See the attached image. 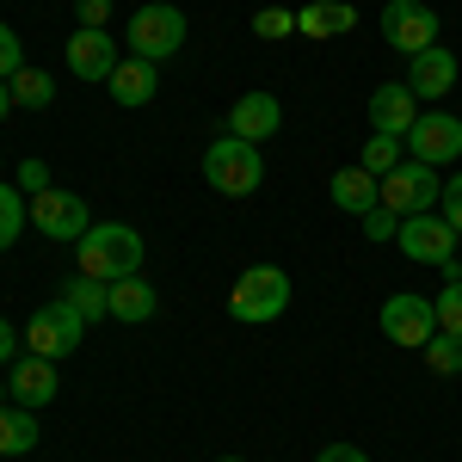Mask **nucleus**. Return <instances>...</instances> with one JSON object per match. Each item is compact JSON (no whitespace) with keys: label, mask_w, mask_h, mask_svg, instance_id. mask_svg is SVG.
I'll use <instances>...</instances> for the list:
<instances>
[{"label":"nucleus","mask_w":462,"mask_h":462,"mask_svg":"<svg viewBox=\"0 0 462 462\" xmlns=\"http://www.w3.org/2000/svg\"><path fill=\"white\" fill-rule=\"evenodd\" d=\"M19 185H25V191H50V167H43V161H25V167H19Z\"/></svg>","instance_id":"473e14b6"},{"label":"nucleus","mask_w":462,"mask_h":462,"mask_svg":"<svg viewBox=\"0 0 462 462\" xmlns=\"http://www.w3.org/2000/svg\"><path fill=\"white\" fill-rule=\"evenodd\" d=\"M6 111H13V93H6V80H0V124H6Z\"/></svg>","instance_id":"c9c22d12"},{"label":"nucleus","mask_w":462,"mask_h":462,"mask_svg":"<svg viewBox=\"0 0 462 462\" xmlns=\"http://www.w3.org/2000/svg\"><path fill=\"white\" fill-rule=\"evenodd\" d=\"M352 25H357V13L346 6V0H315V6L296 13V32L302 37H346Z\"/></svg>","instance_id":"412c9836"},{"label":"nucleus","mask_w":462,"mask_h":462,"mask_svg":"<svg viewBox=\"0 0 462 462\" xmlns=\"http://www.w3.org/2000/svg\"><path fill=\"white\" fill-rule=\"evenodd\" d=\"M154 87H161V69H154V62H143V56H124V62L111 69V80H106V93L124 111H143L148 99H154Z\"/></svg>","instance_id":"a211bd4d"},{"label":"nucleus","mask_w":462,"mask_h":462,"mask_svg":"<svg viewBox=\"0 0 462 462\" xmlns=\"http://www.w3.org/2000/svg\"><path fill=\"white\" fill-rule=\"evenodd\" d=\"M401 161H407V143H401V136H370V143H364V161H357V167L383 179V173H394Z\"/></svg>","instance_id":"a878e982"},{"label":"nucleus","mask_w":462,"mask_h":462,"mask_svg":"<svg viewBox=\"0 0 462 462\" xmlns=\"http://www.w3.org/2000/svg\"><path fill=\"white\" fill-rule=\"evenodd\" d=\"M457 241H462V235L438 210L401 216V235H394V247L407 253L413 265H438V272H444V265H457Z\"/></svg>","instance_id":"423d86ee"},{"label":"nucleus","mask_w":462,"mask_h":462,"mask_svg":"<svg viewBox=\"0 0 462 462\" xmlns=\"http://www.w3.org/2000/svg\"><path fill=\"white\" fill-rule=\"evenodd\" d=\"M364 111H370V130H376V136H401V143H407V130L420 124V99H413L407 80H383V87L364 99Z\"/></svg>","instance_id":"f8f14e48"},{"label":"nucleus","mask_w":462,"mask_h":462,"mask_svg":"<svg viewBox=\"0 0 462 462\" xmlns=\"http://www.w3.org/2000/svg\"><path fill=\"white\" fill-rule=\"evenodd\" d=\"M216 462H247V457H216Z\"/></svg>","instance_id":"4c0bfd02"},{"label":"nucleus","mask_w":462,"mask_h":462,"mask_svg":"<svg viewBox=\"0 0 462 462\" xmlns=\"http://www.w3.org/2000/svg\"><path fill=\"white\" fill-rule=\"evenodd\" d=\"M80 339H87V320H80V309L62 302V296H56V302H43V309L25 320V352L50 357V364H56V357H69Z\"/></svg>","instance_id":"39448f33"},{"label":"nucleus","mask_w":462,"mask_h":462,"mask_svg":"<svg viewBox=\"0 0 462 462\" xmlns=\"http://www.w3.org/2000/svg\"><path fill=\"white\" fill-rule=\"evenodd\" d=\"M74 13H80V25H87V32H106V19H111V0H80Z\"/></svg>","instance_id":"2f4dec72"},{"label":"nucleus","mask_w":462,"mask_h":462,"mask_svg":"<svg viewBox=\"0 0 462 462\" xmlns=\"http://www.w3.org/2000/svg\"><path fill=\"white\" fill-rule=\"evenodd\" d=\"M420 357H426L431 376H462V333H438Z\"/></svg>","instance_id":"bb28decb"},{"label":"nucleus","mask_w":462,"mask_h":462,"mask_svg":"<svg viewBox=\"0 0 462 462\" xmlns=\"http://www.w3.org/2000/svg\"><path fill=\"white\" fill-rule=\"evenodd\" d=\"M296 32V13L290 6H259L253 13V37H290Z\"/></svg>","instance_id":"cd10ccee"},{"label":"nucleus","mask_w":462,"mask_h":462,"mask_svg":"<svg viewBox=\"0 0 462 462\" xmlns=\"http://www.w3.org/2000/svg\"><path fill=\"white\" fill-rule=\"evenodd\" d=\"M62 302H74L80 309V320L93 327V320H111V284H99V278H62Z\"/></svg>","instance_id":"4be33fe9"},{"label":"nucleus","mask_w":462,"mask_h":462,"mask_svg":"<svg viewBox=\"0 0 462 462\" xmlns=\"http://www.w3.org/2000/svg\"><path fill=\"white\" fill-rule=\"evenodd\" d=\"M117 62H124V56H117V37L111 32H87V25H80V32L69 37V74L74 80H99V87H106Z\"/></svg>","instance_id":"4468645a"},{"label":"nucleus","mask_w":462,"mask_h":462,"mask_svg":"<svg viewBox=\"0 0 462 462\" xmlns=\"http://www.w3.org/2000/svg\"><path fill=\"white\" fill-rule=\"evenodd\" d=\"M462 62L444 50V43H431V50H420L413 62H407V87H413V99H444L450 87H457Z\"/></svg>","instance_id":"dca6fc26"},{"label":"nucleus","mask_w":462,"mask_h":462,"mask_svg":"<svg viewBox=\"0 0 462 462\" xmlns=\"http://www.w3.org/2000/svg\"><path fill=\"white\" fill-rule=\"evenodd\" d=\"M383 37H389V50H401L407 62L438 43V13H431L426 0H389L383 6Z\"/></svg>","instance_id":"9d476101"},{"label":"nucleus","mask_w":462,"mask_h":462,"mask_svg":"<svg viewBox=\"0 0 462 462\" xmlns=\"http://www.w3.org/2000/svg\"><path fill=\"white\" fill-rule=\"evenodd\" d=\"M32 228L37 235H50V241H80L87 228H93V216H87V198H74L62 185H50V191H37L32 198Z\"/></svg>","instance_id":"1a4fd4ad"},{"label":"nucleus","mask_w":462,"mask_h":462,"mask_svg":"<svg viewBox=\"0 0 462 462\" xmlns=\"http://www.w3.org/2000/svg\"><path fill=\"white\" fill-rule=\"evenodd\" d=\"M315 462H370V457H364L357 444H346V438H339V444H327V450H320Z\"/></svg>","instance_id":"f704fd0d"},{"label":"nucleus","mask_w":462,"mask_h":462,"mask_svg":"<svg viewBox=\"0 0 462 462\" xmlns=\"http://www.w3.org/2000/svg\"><path fill=\"white\" fill-rule=\"evenodd\" d=\"M6 93H13V106H19V111H50V99H56V80L25 62V69L6 80Z\"/></svg>","instance_id":"5701e85b"},{"label":"nucleus","mask_w":462,"mask_h":462,"mask_svg":"<svg viewBox=\"0 0 462 462\" xmlns=\"http://www.w3.org/2000/svg\"><path fill=\"white\" fill-rule=\"evenodd\" d=\"M290 309V272L284 265H247L235 284H228V315L247 320V327H265Z\"/></svg>","instance_id":"f03ea898"},{"label":"nucleus","mask_w":462,"mask_h":462,"mask_svg":"<svg viewBox=\"0 0 462 462\" xmlns=\"http://www.w3.org/2000/svg\"><path fill=\"white\" fill-rule=\"evenodd\" d=\"M37 438H43V426H37V413L32 407H0V457H32L37 450Z\"/></svg>","instance_id":"aec40b11"},{"label":"nucleus","mask_w":462,"mask_h":462,"mask_svg":"<svg viewBox=\"0 0 462 462\" xmlns=\"http://www.w3.org/2000/svg\"><path fill=\"white\" fill-rule=\"evenodd\" d=\"M19 69H25V50H19V32H13V25H0V80H13Z\"/></svg>","instance_id":"c85d7f7f"},{"label":"nucleus","mask_w":462,"mask_h":462,"mask_svg":"<svg viewBox=\"0 0 462 462\" xmlns=\"http://www.w3.org/2000/svg\"><path fill=\"white\" fill-rule=\"evenodd\" d=\"M6 401H13V394H6V376H0V407H6Z\"/></svg>","instance_id":"e433bc0d"},{"label":"nucleus","mask_w":462,"mask_h":462,"mask_svg":"<svg viewBox=\"0 0 462 462\" xmlns=\"http://www.w3.org/2000/svg\"><path fill=\"white\" fill-rule=\"evenodd\" d=\"M383 333H389L394 346H407V352H426L431 339H438V302L431 296H413V290H401L383 302Z\"/></svg>","instance_id":"6e6552de"},{"label":"nucleus","mask_w":462,"mask_h":462,"mask_svg":"<svg viewBox=\"0 0 462 462\" xmlns=\"http://www.w3.org/2000/svg\"><path fill=\"white\" fill-rule=\"evenodd\" d=\"M407 154L426 161V167L462 161V117H450V111H420V124L407 130Z\"/></svg>","instance_id":"9b49d317"},{"label":"nucleus","mask_w":462,"mask_h":462,"mask_svg":"<svg viewBox=\"0 0 462 462\" xmlns=\"http://www.w3.org/2000/svg\"><path fill=\"white\" fill-rule=\"evenodd\" d=\"M401 235V216L394 210H370L364 216V241H394Z\"/></svg>","instance_id":"7c9ffc66"},{"label":"nucleus","mask_w":462,"mask_h":462,"mask_svg":"<svg viewBox=\"0 0 462 462\" xmlns=\"http://www.w3.org/2000/svg\"><path fill=\"white\" fill-rule=\"evenodd\" d=\"M204 179H210L222 198H253L259 179H265V154H259V143H241V136L222 130V136L204 148Z\"/></svg>","instance_id":"7ed1b4c3"},{"label":"nucleus","mask_w":462,"mask_h":462,"mask_svg":"<svg viewBox=\"0 0 462 462\" xmlns=\"http://www.w3.org/2000/svg\"><path fill=\"white\" fill-rule=\"evenodd\" d=\"M431 302H438V333H462V265H444V290Z\"/></svg>","instance_id":"b1692460"},{"label":"nucleus","mask_w":462,"mask_h":462,"mask_svg":"<svg viewBox=\"0 0 462 462\" xmlns=\"http://www.w3.org/2000/svg\"><path fill=\"white\" fill-rule=\"evenodd\" d=\"M278 130H284V106L272 93H241L228 106V136H241V143H265Z\"/></svg>","instance_id":"2eb2a0df"},{"label":"nucleus","mask_w":462,"mask_h":462,"mask_svg":"<svg viewBox=\"0 0 462 462\" xmlns=\"http://www.w3.org/2000/svg\"><path fill=\"white\" fill-rule=\"evenodd\" d=\"M438 216H444V222H450V228L462 235V173H457V179H444V191H438Z\"/></svg>","instance_id":"c756f323"},{"label":"nucleus","mask_w":462,"mask_h":462,"mask_svg":"<svg viewBox=\"0 0 462 462\" xmlns=\"http://www.w3.org/2000/svg\"><path fill=\"white\" fill-rule=\"evenodd\" d=\"M19 346H25V333H19L13 320L0 315V364H13V357H19Z\"/></svg>","instance_id":"72a5a7b5"},{"label":"nucleus","mask_w":462,"mask_h":462,"mask_svg":"<svg viewBox=\"0 0 462 462\" xmlns=\"http://www.w3.org/2000/svg\"><path fill=\"white\" fill-rule=\"evenodd\" d=\"M154 309H161V296H154V284H143V272L111 284V320H124V327H143V320H154Z\"/></svg>","instance_id":"6ab92c4d"},{"label":"nucleus","mask_w":462,"mask_h":462,"mask_svg":"<svg viewBox=\"0 0 462 462\" xmlns=\"http://www.w3.org/2000/svg\"><path fill=\"white\" fill-rule=\"evenodd\" d=\"M25 228H32V204H25V198H19L13 185H0V253L13 247V241H19Z\"/></svg>","instance_id":"393cba45"},{"label":"nucleus","mask_w":462,"mask_h":462,"mask_svg":"<svg viewBox=\"0 0 462 462\" xmlns=\"http://www.w3.org/2000/svg\"><path fill=\"white\" fill-rule=\"evenodd\" d=\"M124 43H130V56H143V62H173L179 50H185V13L167 6V0H148L130 13V25H124Z\"/></svg>","instance_id":"20e7f679"},{"label":"nucleus","mask_w":462,"mask_h":462,"mask_svg":"<svg viewBox=\"0 0 462 462\" xmlns=\"http://www.w3.org/2000/svg\"><path fill=\"white\" fill-rule=\"evenodd\" d=\"M327 198H333V210H346V216L364 222L370 210H383V179L364 173V167H339V173L327 179Z\"/></svg>","instance_id":"f3484780"},{"label":"nucleus","mask_w":462,"mask_h":462,"mask_svg":"<svg viewBox=\"0 0 462 462\" xmlns=\"http://www.w3.org/2000/svg\"><path fill=\"white\" fill-rule=\"evenodd\" d=\"M74 272H80V278H99V284L136 278V272H143V235H136L130 222H93V228L74 241Z\"/></svg>","instance_id":"f257e3e1"},{"label":"nucleus","mask_w":462,"mask_h":462,"mask_svg":"<svg viewBox=\"0 0 462 462\" xmlns=\"http://www.w3.org/2000/svg\"><path fill=\"white\" fill-rule=\"evenodd\" d=\"M56 389H62V383H56V364H50V357H37V352H19L13 357V370H6V394H13V407H50V401H56Z\"/></svg>","instance_id":"ddd939ff"},{"label":"nucleus","mask_w":462,"mask_h":462,"mask_svg":"<svg viewBox=\"0 0 462 462\" xmlns=\"http://www.w3.org/2000/svg\"><path fill=\"white\" fill-rule=\"evenodd\" d=\"M438 191H444L438 167H426V161H413V154H407L394 173H383V210H394V216L438 210Z\"/></svg>","instance_id":"0eeeda50"}]
</instances>
